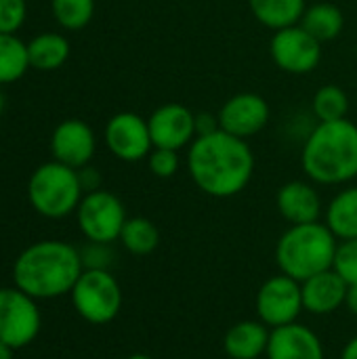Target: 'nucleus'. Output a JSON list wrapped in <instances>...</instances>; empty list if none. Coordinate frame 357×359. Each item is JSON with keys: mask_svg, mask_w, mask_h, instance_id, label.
Instances as JSON below:
<instances>
[{"mask_svg": "<svg viewBox=\"0 0 357 359\" xmlns=\"http://www.w3.org/2000/svg\"><path fill=\"white\" fill-rule=\"evenodd\" d=\"M187 170L196 187L210 198L242 194L255 175V154L248 141L225 130L196 137L187 151Z\"/></svg>", "mask_w": 357, "mask_h": 359, "instance_id": "nucleus-1", "label": "nucleus"}, {"mask_svg": "<svg viewBox=\"0 0 357 359\" xmlns=\"http://www.w3.org/2000/svg\"><path fill=\"white\" fill-rule=\"evenodd\" d=\"M82 271V257L72 244L44 240L17 257L13 278L15 286L32 299H57L72 292Z\"/></svg>", "mask_w": 357, "mask_h": 359, "instance_id": "nucleus-2", "label": "nucleus"}, {"mask_svg": "<svg viewBox=\"0 0 357 359\" xmlns=\"http://www.w3.org/2000/svg\"><path fill=\"white\" fill-rule=\"evenodd\" d=\"M301 166L311 183L343 185L357 177V126L343 118L318 122L307 135Z\"/></svg>", "mask_w": 357, "mask_h": 359, "instance_id": "nucleus-3", "label": "nucleus"}, {"mask_svg": "<svg viewBox=\"0 0 357 359\" xmlns=\"http://www.w3.org/2000/svg\"><path fill=\"white\" fill-rule=\"evenodd\" d=\"M339 240L326 223L290 225L276 244V263L280 273L305 282L316 273L332 269Z\"/></svg>", "mask_w": 357, "mask_h": 359, "instance_id": "nucleus-4", "label": "nucleus"}, {"mask_svg": "<svg viewBox=\"0 0 357 359\" xmlns=\"http://www.w3.org/2000/svg\"><path fill=\"white\" fill-rule=\"evenodd\" d=\"M82 194L78 170L57 160L38 166L27 185L32 206L48 219H63L72 215L78 208Z\"/></svg>", "mask_w": 357, "mask_h": 359, "instance_id": "nucleus-5", "label": "nucleus"}, {"mask_svg": "<svg viewBox=\"0 0 357 359\" xmlns=\"http://www.w3.org/2000/svg\"><path fill=\"white\" fill-rule=\"evenodd\" d=\"M69 294L78 316L90 324H109L122 309V288L107 269H84Z\"/></svg>", "mask_w": 357, "mask_h": 359, "instance_id": "nucleus-6", "label": "nucleus"}, {"mask_svg": "<svg viewBox=\"0 0 357 359\" xmlns=\"http://www.w3.org/2000/svg\"><path fill=\"white\" fill-rule=\"evenodd\" d=\"M76 212L78 227L84 238L97 244H112L120 240L122 227L128 219L120 198L105 189H97L82 196Z\"/></svg>", "mask_w": 357, "mask_h": 359, "instance_id": "nucleus-7", "label": "nucleus"}, {"mask_svg": "<svg viewBox=\"0 0 357 359\" xmlns=\"http://www.w3.org/2000/svg\"><path fill=\"white\" fill-rule=\"evenodd\" d=\"M257 316L267 328H282L288 324H295L303 309V294H301V282L278 273L269 280H265L257 292Z\"/></svg>", "mask_w": 357, "mask_h": 359, "instance_id": "nucleus-8", "label": "nucleus"}, {"mask_svg": "<svg viewBox=\"0 0 357 359\" xmlns=\"http://www.w3.org/2000/svg\"><path fill=\"white\" fill-rule=\"evenodd\" d=\"M40 311L19 288H0V341L11 349L29 345L40 332Z\"/></svg>", "mask_w": 357, "mask_h": 359, "instance_id": "nucleus-9", "label": "nucleus"}, {"mask_svg": "<svg viewBox=\"0 0 357 359\" xmlns=\"http://www.w3.org/2000/svg\"><path fill=\"white\" fill-rule=\"evenodd\" d=\"M274 63L288 74H309L322 61V42L316 40L301 23L274 32L269 42Z\"/></svg>", "mask_w": 357, "mask_h": 359, "instance_id": "nucleus-10", "label": "nucleus"}, {"mask_svg": "<svg viewBox=\"0 0 357 359\" xmlns=\"http://www.w3.org/2000/svg\"><path fill=\"white\" fill-rule=\"evenodd\" d=\"M217 116L221 130L248 141L267 126L271 109L265 97L257 93H238L221 105Z\"/></svg>", "mask_w": 357, "mask_h": 359, "instance_id": "nucleus-11", "label": "nucleus"}, {"mask_svg": "<svg viewBox=\"0 0 357 359\" xmlns=\"http://www.w3.org/2000/svg\"><path fill=\"white\" fill-rule=\"evenodd\" d=\"M105 143L109 151L124 162H139L154 149L147 120L133 111H120L105 126Z\"/></svg>", "mask_w": 357, "mask_h": 359, "instance_id": "nucleus-12", "label": "nucleus"}, {"mask_svg": "<svg viewBox=\"0 0 357 359\" xmlns=\"http://www.w3.org/2000/svg\"><path fill=\"white\" fill-rule=\"evenodd\" d=\"M154 147L179 151L196 139V114L183 103H164L147 118Z\"/></svg>", "mask_w": 357, "mask_h": 359, "instance_id": "nucleus-13", "label": "nucleus"}, {"mask_svg": "<svg viewBox=\"0 0 357 359\" xmlns=\"http://www.w3.org/2000/svg\"><path fill=\"white\" fill-rule=\"evenodd\" d=\"M95 147H97L95 133L82 120L61 122L50 139V151L55 160L76 170L88 166V162L95 156Z\"/></svg>", "mask_w": 357, "mask_h": 359, "instance_id": "nucleus-14", "label": "nucleus"}, {"mask_svg": "<svg viewBox=\"0 0 357 359\" xmlns=\"http://www.w3.org/2000/svg\"><path fill=\"white\" fill-rule=\"evenodd\" d=\"M265 355L267 359H326L322 339L299 322L274 328Z\"/></svg>", "mask_w": 357, "mask_h": 359, "instance_id": "nucleus-15", "label": "nucleus"}, {"mask_svg": "<svg viewBox=\"0 0 357 359\" xmlns=\"http://www.w3.org/2000/svg\"><path fill=\"white\" fill-rule=\"evenodd\" d=\"M347 288L349 284L335 269L316 273L309 280L301 282L303 309L311 316H330L345 307Z\"/></svg>", "mask_w": 357, "mask_h": 359, "instance_id": "nucleus-16", "label": "nucleus"}, {"mask_svg": "<svg viewBox=\"0 0 357 359\" xmlns=\"http://www.w3.org/2000/svg\"><path fill=\"white\" fill-rule=\"evenodd\" d=\"M278 212L290 225L316 223L322 217V198L309 181H288L276 196Z\"/></svg>", "mask_w": 357, "mask_h": 359, "instance_id": "nucleus-17", "label": "nucleus"}, {"mask_svg": "<svg viewBox=\"0 0 357 359\" xmlns=\"http://www.w3.org/2000/svg\"><path fill=\"white\" fill-rule=\"evenodd\" d=\"M271 328L261 320H242L234 324L223 339V349L229 359H259L267 353Z\"/></svg>", "mask_w": 357, "mask_h": 359, "instance_id": "nucleus-18", "label": "nucleus"}, {"mask_svg": "<svg viewBox=\"0 0 357 359\" xmlns=\"http://www.w3.org/2000/svg\"><path fill=\"white\" fill-rule=\"evenodd\" d=\"M326 225L339 242L357 238V187L339 191L324 210Z\"/></svg>", "mask_w": 357, "mask_h": 359, "instance_id": "nucleus-19", "label": "nucleus"}, {"mask_svg": "<svg viewBox=\"0 0 357 359\" xmlns=\"http://www.w3.org/2000/svg\"><path fill=\"white\" fill-rule=\"evenodd\" d=\"M248 6L255 19L274 32L301 23L307 8L305 0H248Z\"/></svg>", "mask_w": 357, "mask_h": 359, "instance_id": "nucleus-20", "label": "nucleus"}, {"mask_svg": "<svg viewBox=\"0 0 357 359\" xmlns=\"http://www.w3.org/2000/svg\"><path fill=\"white\" fill-rule=\"evenodd\" d=\"M301 25L322 44L330 42L335 38L341 36L343 25H345V17L343 11L337 4L330 2H318L305 8L303 17H301Z\"/></svg>", "mask_w": 357, "mask_h": 359, "instance_id": "nucleus-21", "label": "nucleus"}, {"mask_svg": "<svg viewBox=\"0 0 357 359\" xmlns=\"http://www.w3.org/2000/svg\"><path fill=\"white\" fill-rule=\"evenodd\" d=\"M29 65L42 72L57 69L69 57V42L61 34H40L27 44Z\"/></svg>", "mask_w": 357, "mask_h": 359, "instance_id": "nucleus-22", "label": "nucleus"}, {"mask_svg": "<svg viewBox=\"0 0 357 359\" xmlns=\"http://www.w3.org/2000/svg\"><path fill=\"white\" fill-rule=\"evenodd\" d=\"M120 242L130 255L145 257V255H151L158 248L160 231L149 219L133 217V219H126V223L122 227V233H120Z\"/></svg>", "mask_w": 357, "mask_h": 359, "instance_id": "nucleus-23", "label": "nucleus"}, {"mask_svg": "<svg viewBox=\"0 0 357 359\" xmlns=\"http://www.w3.org/2000/svg\"><path fill=\"white\" fill-rule=\"evenodd\" d=\"M27 65V46L13 34H0V84L19 80Z\"/></svg>", "mask_w": 357, "mask_h": 359, "instance_id": "nucleus-24", "label": "nucleus"}, {"mask_svg": "<svg viewBox=\"0 0 357 359\" xmlns=\"http://www.w3.org/2000/svg\"><path fill=\"white\" fill-rule=\"evenodd\" d=\"M314 116L318 122H337L347 118L349 114V97L347 93L337 84H326L316 90L311 101Z\"/></svg>", "mask_w": 357, "mask_h": 359, "instance_id": "nucleus-25", "label": "nucleus"}, {"mask_svg": "<svg viewBox=\"0 0 357 359\" xmlns=\"http://www.w3.org/2000/svg\"><path fill=\"white\" fill-rule=\"evenodd\" d=\"M95 13V0H53V15L65 29L84 27Z\"/></svg>", "mask_w": 357, "mask_h": 359, "instance_id": "nucleus-26", "label": "nucleus"}, {"mask_svg": "<svg viewBox=\"0 0 357 359\" xmlns=\"http://www.w3.org/2000/svg\"><path fill=\"white\" fill-rule=\"evenodd\" d=\"M332 269H335L347 284H357V238L339 242L337 255H335V263H332Z\"/></svg>", "mask_w": 357, "mask_h": 359, "instance_id": "nucleus-27", "label": "nucleus"}, {"mask_svg": "<svg viewBox=\"0 0 357 359\" xmlns=\"http://www.w3.org/2000/svg\"><path fill=\"white\" fill-rule=\"evenodd\" d=\"M147 166L151 175H156L158 179H170L179 172V166H181L179 151L154 147L151 154L147 156Z\"/></svg>", "mask_w": 357, "mask_h": 359, "instance_id": "nucleus-28", "label": "nucleus"}, {"mask_svg": "<svg viewBox=\"0 0 357 359\" xmlns=\"http://www.w3.org/2000/svg\"><path fill=\"white\" fill-rule=\"evenodd\" d=\"M25 19V0H0V34H13Z\"/></svg>", "mask_w": 357, "mask_h": 359, "instance_id": "nucleus-29", "label": "nucleus"}, {"mask_svg": "<svg viewBox=\"0 0 357 359\" xmlns=\"http://www.w3.org/2000/svg\"><path fill=\"white\" fill-rule=\"evenodd\" d=\"M82 265L84 269H107L114 255L109 250V244H97V242H90L82 252Z\"/></svg>", "mask_w": 357, "mask_h": 359, "instance_id": "nucleus-30", "label": "nucleus"}, {"mask_svg": "<svg viewBox=\"0 0 357 359\" xmlns=\"http://www.w3.org/2000/svg\"><path fill=\"white\" fill-rule=\"evenodd\" d=\"M221 130L219 126V116L217 114H208V111H202V114H196V137H204V135H213Z\"/></svg>", "mask_w": 357, "mask_h": 359, "instance_id": "nucleus-31", "label": "nucleus"}, {"mask_svg": "<svg viewBox=\"0 0 357 359\" xmlns=\"http://www.w3.org/2000/svg\"><path fill=\"white\" fill-rule=\"evenodd\" d=\"M78 177H80L82 191H86V194L97 191L99 185H101V175H99V170H95L93 166H82V168H78Z\"/></svg>", "mask_w": 357, "mask_h": 359, "instance_id": "nucleus-32", "label": "nucleus"}, {"mask_svg": "<svg viewBox=\"0 0 357 359\" xmlns=\"http://www.w3.org/2000/svg\"><path fill=\"white\" fill-rule=\"evenodd\" d=\"M345 307L351 316L357 318V284H349L347 288V297H345Z\"/></svg>", "mask_w": 357, "mask_h": 359, "instance_id": "nucleus-33", "label": "nucleus"}, {"mask_svg": "<svg viewBox=\"0 0 357 359\" xmlns=\"http://www.w3.org/2000/svg\"><path fill=\"white\" fill-rule=\"evenodd\" d=\"M341 359H357V337L347 341V345L343 347Z\"/></svg>", "mask_w": 357, "mask_h": 359, "instance_id": "nucleus-34", "label": "nucleus"}, {"mask_svg": "<svg viewBox=\"0 0 357 359\" xmlns=\"http://www.w3.org/2000/svg\"><path fill=\"white\" fill-rule=\"evenodd\" d=\"M13 351H15V349H11L8 345H4V343L0 341V359H13Z\"/></svg>", "mask_w": 357, "mask_h": 359, "instance_id": "nucleus-35", "label": "nucleus"}, {"mask_svg": "<svg viewBox=\"0 0 357 359\" xmlns=\"http://www.w3.org/2000/svg\"><path fill=\"white\" fill-rule=\"evenodd\" d=\"M126 359H154L151 355H145V353H135V355H128Z\"/></svg>", "mask_w": 357, "mask_h": 359, "instance_id": "nucleus-36", "label": "nucleus"}, {"mask_svg": "<svg viewBox=\"0 0 357 359\" xmlns=\"http://www.w3.org/2000/svg\"><path fill=\"white\" fill-rule=\"evenodd\" d=\"M2 109H4V95H2V90H0V114H2Z\"/></svg>", "mask_w": 357, "mask_h": 359, "instance_id": "nucleus-37", "label": "nucleus"}]
</instances>
